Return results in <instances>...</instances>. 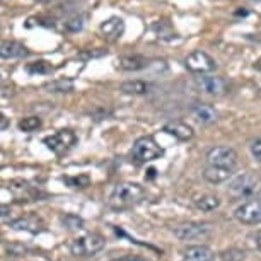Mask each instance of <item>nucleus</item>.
<instances>
[{
	"label": "nucleus",
	"mask_w": 261,
	"mask_h": 261,
	"mask_svg": "<svg viewBox=\"0 0 261 261\" xmlns=\"http://www.w3.org/2000/svg\"><path fill=\"white\" fill-rule=\"evenodd\" d=\"M145 198L144 186L139 183H120L115 186L110 196V205L113 208H128L140 203Z\"/></svg>",
	"instance_id": "f257e3e1"
},
{
	"label": "nucleus",
	"mask_w": 261,
	"mask_h": 261,
	"mask_svg": "<svg viewBox=\"0 0 261 261\" xmlns=\"http://www.w3.org/2000/svg\"><path fill=\"white\" fill-rule=\"evenodd\" d=\"M229 195L236 200H251L259 195L261 191V178L253 172H243L236 176L229 185Z\"/></svg>",
	"instance_id": "f03ea898"
},
{
	"label": "nucleus",
	"mask_w": 261,
	"mask_h": 261,
	"mask_svg": "<svg viewBox=\"0 0 261 261\" xmlns=\"http://www.w3.org/2000/svg\"><path fill=\"white\" fill-rule=\"evenodd\" d=\"M162 154L164 152H162L161 145L157 144L154 137H140V139H137L134 144V150H132V155L139 164H145V162L159 159Z\"/></svg>",
	"instance_id": "7ed1b4c3"
},
{
	"label": "nucleus",
	"mask_w": 261,
	"mask_h": 261,
	"mask_svg": "<svg viewBox=\"0 0 261 261\" xmlns=\"http://www.w3.org/2000/svg\"><path fill=\"white\" fill-rule=\"evenodd\" d=\"M106 241L101 234H84L81 238H75L70 244V253L75 256H94L105 248Z\"/></svg>",
	"instance_id": "20e7f679"
},
{
	"label": "nucleus",
	"mask_w": 261,
	"mask_h": 261,
	"mask_svg": "<svg viewBox=\"0 0 261 261\" xmlns=\"http://www.w3.org/2000/svg\"><path fill=\"white\" fill-rule=\"evenodd\" d=\"M206 166L234 171V167L238 166V154L230 147H214L206 154Z\"/></svg>",
	"instance_id": "39448f33"
},
{
	"label": "nucleus",
	"mask_w": 261,
	"mask_h": 261,
	"mask_svg": "<svg viewBox=\"0 0 261 261\" xmlns=\"http://www.w3.org/2000/svg\"><path fill=\"white\" fill-rule=\"evenodd\" d=\"M234 217L241 224L246 225L261 224V196H254V198L239 205L234 212Z\"/></svg>",
	"instance_id": "423d86ee"
},
{
	"label": "nucleus",
	"mask_w": 261,
	"mask_h": 261,
	"mask_svg": "<svg viewBox=\"0 0 261 261\" xmlns=\"http://www.w3.org/2000/svg\"><path fill=\"white\" fill-rule=\"evenodd\" d=\"M75 142H77V137L72 130H58L57 134L48 135L43 139V144L51 152H55L57 155H62V154H65L67 150H70Z\"/></svg>",
	"instance_id": "0eeeda50"
},
{
	"label": "nucleus",
	"mask_w": 261,
	"mask_h": 261,
	"mask_svg": "<svg viewBox=\"0 0 261 261\" xmlns=\"http://www.w3.org/2000/svg\"><path fill=\"white\" fill-rule=\"evenodd\" d=\"M185 65H186V68H188L190 72L200 73V75H203V73L214 72V70H215V67H217V63H215L214 58H212L210 55H206L205 51L196 50V51L190 53V55L186 57Z\"/></svg>",
	"instance_id": "6e6552de"
},
{
	"label": "nucleus",
	"mask_w": 261,
	"mask_h": 261,
	"mask_svg": "<svg viewBox=\"0 0 261 261\" xmlns=\"http://www.w3.org/2000/svg\"><path fill=\"white\" fill-rule=\"evenodd\" d=\"M196 86L203 92L212 96H222L224 92L227 91L225 81L220 77H198L196 79Z\"/></svg>",
	"instance_id": "1a4fd4ad"
},
{
	"label": "nucleus",
	"mask_w": 261,
	"mask_h": 261,
	"mask_svg": "<svg viewBox=\"0 0 261 261\" xmlns=\"http://www.w3.org/2000/svg\"><path fill=\"white\" fill-rule=\"evenodd\" d=\"M208 232H210V227L205 224H185L174 230V234L183 241L205 238V236H208Z\"/></svg>",
	"instance_id": "9d476101"
},
{
	"label": "nucleus",
	"mask_w": 261,
	"mask_h": 261,
	"mask_svg": "<svg viewBox=\"0 0 261 261\" xmlns=\"http://www.w3.org/2000/svg\"><path fill=\"white\" fill-rule=\"evenodd\" d=\"M11 227L17 229V230H26V232H31V234H38V232H43V230H45V224H43V220L38 219V217L26 215L17 220H12Z\"/></svg>",
	"instance_id": "9b49d317"
},
{
	"label": "nucleus",
	"mask_w": 261,
	"mask_h": 261,
	"mask_svg": "<svg viewBox=\"0 0 261 261\" xmlns=\"http://www.w3.org/2000/svg\"><path fill=\"white\" fill-rule=\"evenodd\" d=\"M101 33H102V36L106 39H110V41H116V39H120L123 36V33H125V22H123V19L120 17H110L108 21L101 24Z\"/></svg>",
	"instance_id": "f8f14e48"
},
{
	"label": "nucleus",
	"mask_w": 261,
	"mask_h": 261,
	"mask_svg": "<svg viewBox=\"0 0 261 261\" xmlns=\"http://www.w3.org/2000/svg\"><path fill=\"white\" fill-rule=\"evenodd\" d=\"M29 51L28 48L21 45L17 41H2V46H0V57L4 60H14V58H24L28 57Z\"/></svg>",
	"instance_id": "ddd939ff"
},
{
	"label": "nucleus",
	"mask_w": 261,
	"mask_h": 261,
	"mask_svg": "<svg viewBox=\"0 0 261 261\" xmlns=\"http://www.w3.org/2000/svg\"><path fill=\"white\" fill-rule=\"evenodd\" d=\"M214 253L210 248H206L203 244H196V246H188L185 249L183 261H214Z\"/></svg>",
	"instance_id": "4468645a"
},
{
	"label": "nucleus",
	"mask_w": 261,
	"mask_h": 261,
	"mask_svg": "<svg viewBox=\"0 0 261 261\" xmlns=\"http://www.w3.org/2000/svg\"><path fill=\"white\" fill-rule=\"evenodd\" d=\"M164 132L172 135V137H176V139L181 140V142L193 139V128H191L190 125H186V123H181V121L167 123V125L164 126Z\"/></svg>",
	"instance_id": "2eb2a0df"
},
{
	"label": "nucleus",
	"mask_w": 261,
	"mask_h": 261,
	"mask_svg": "<svg viewBox=\"0 0 261 261\" xmlns=\"http://www.w3.org/2000/svg\"><path fill=\"white\" fill-rule=\"evenodd\" d=\"M230 176H232V171H230V169H222V167L206 166L205 171H203V178L208 181V183H214V185L224 183V181H227Z\"/></svg>",
	"instance_id": "dca6fc26"
},
{
	"label": "nucleus",
	"mask_w": 261,
	"mask_h": 261,
	"mask_svg": "<svg viewBox=\"0 0 261 261\" xmlns=\"http://www.w3.org/2000/svg\"><path fill=\"white\" fill-rule=\"evenodd\" d=\"M120 68L121 70H128V72H137V70H142L149 65V62L145 60L144 57H121L120 60Z\"/></svg>",
	"instance_id": "f3484780"
},
{
	"label": "nucleus",
	"mask_w": 261,
	"mask_h": 261,
	"mask_svg": "<svg viewBox=\"0 0 261 261\" xmlns=\"http://www.w3.org/2000/svg\"><path fill=\"white\" fill-rule=\"evenodd\" d=\"M120 89L125 92V94H134V96H142L149 91V86L144 81H128L123 82L120 86Z\"/></svg>",
	"instance_id": "a211bd4d"
},
{
	"label": "nucleus",
	"mask_w": 261,
	"mask_h": 261,
	"mask_svg": "<svg viewBox=\"0 0 261 261\" xmlns=\"http://www.w3.org/2000/svg\"><path fill=\"white\" fill-rule=\"evenodd\" d=\"M26 70L31 73V75H36V73H39V75H46V73L53 72V67H51V63H48L45 60H38V62L28 63Z\"/></svg>",
	"instance_id": "6ab92c4d"
},
{
	"label": "nucleus",
	"mask_w": 261,
	"mask_h": 261,
	"mask_svg": "<svg viewBox=\"0 0 261 261\" xmlns=\"http://www.w3.org/2000/svg\"><path fill=\"white\" fill-rule=\"evenodd\" d=\"M193 115L198 121L201 123H208V121H214L217 118V113L214 108L210 106H196L193 110Z\"/></svg>",
	"instance_id": "aec40b11"
},
{
	"label": "nucleus",
	"mask_w": 261,
	"mask_h": 261,
	"mask_svg": "<svg viewBox=\"0 0 261 261\" xmlns=\"http://www.w3.org/2000/svg\"><path fill=\"white\" fill-rule=\"evenodd\" d=\"M19 130L26 132V134H31V132H36L39 126H41V120L38 116H28L24 120L19 121Z\"/></svg>",
	"instance_id": "412c9836"
},
{
	"label": "nucleus",
	"mask_w": 261,
	"mask_h": 261,
	"mask_svg": "<svg viewBox=\"0 0 261 261\" xmlns=\"http://www.w3.org/2000/svg\"><path fill=\"white\" fill-rule=\"evenodd\" d=\"M46 89H50V92H70L73 89V82L68 79H58V81L48 84Z\"/></svg>",
	"instance_id": "4be33fe9"
},
{
	"label": "nucleus",
	"mask_w": 261,
	"mask_h": 261,
	"mask_svg": "<svg viewBox=\"0 0 261 261\" xmlns=\"http://www.w3.org/2000/svg\"><path fill=\"white\" fill-rule=\"evenodd\" d=\"M219 205H220V200L217 198V196H212V195H206V196H203V198L196 200V206H198L200 210H203V212L215 210Z\"/></svg>",
	"instance_id": "5701e85b"
},
{
	"label": "nucleus",
	"mask_w": 261,
	"mask_h": 261,
	"mask_svg": "<svg viewBox=\"0 0 261 261\" xmlns=\"http://www.w3.org/2000/svg\"><path fill=\"white\" fill-rule=\"evenodd\" d=\"M63 181L70 185L72 188H86V186H89V183H91V179H89V176H87V174L75 176V178H65Z\"/></svg>",
	"instance_id": "b1692460"
},
{
	"label": "nucleus",
	"mask_w": 261,
	"mask_h": 261,
	"mask_svg": "<svg viewBox=\"0 0 261 261\" xmlns=\"http://www.w3.org/2000/svg\"><path fill=\"white\" fill-rule=\"evenodd\" d=\"M62 222L65 224V227H68V229H82V225H84V220L79 219L77 215L62 217Z\"/></svg>",
	"instance_id": "393cba45"
},
{
	"label": "nucleus",
	"mask_w": 261,
	"mask_h": 261,
	"mask_svg": "<svg viewBox=\"0 0 261 261\" xmlns=\"http://www.w3.org/2000/svg\"><path fill=\"white\" fill-rule=\"evenodd\" d=\"M82 28H84V19L82 17H73L68 22H65V29H67V31H70V33L82 31Z\"/></svg>",
	"instance_id": "a878e982"
},
{
	"label": "nucleus",
	"mask_w": 261,
	"mask_h": 261,
	"mask_svg": "<svg viewBox=\"0 0 261 261\" xmlns=\"http://www.w3.org/2000/svg\"><path fill=\"white\" fill-rule=\"evenodd\" d=\"M251 152H253V155L261 162V139H258L253 144V147H251Z\"/></svg>",
	"instance_id": "bb28decb"
},
{
	"label": "nucleus",
	"mask_w": 261,
	"mask_h": 261,
	"mask_svg": "<svg viewBox=\"0 0 261 261\" xmlns=\"http://www.w3.org/2000/svg\"><path fill=\"white\" fill-rule=\"evenodd\" d=\"M113 261H147V259L140 258V256H123V258H116Z\"/></svg>",
	"instance_id": "cd10ccee"
},
{
	"label": "nucleus",
	"mask_w": 261,
	"mask_h": 261,
	"mask_svg": "<svg viewBox=\"0 0 261 261\" xmlns=\"http://www.w3.org/2000/svg\"><path fill=\"white\" fill-rule=\"evenodd\" d=\"M101 55H105V51H89V53H81V57H87V58H91V57H101Z\"/></svg>",
	"instance_id": "c85d7f7f"
},
{
	"label": "nucleus",
	"mask_w": 261,
	"mask_h": 261,
	"mask_svg": "<svg viewBox=\"0 0 261 261\" xmlns=\"http://www.w3.org/2000/svg\"><path fill=\"white\" fill-rule=\"evenodd\" d=\"M256 246L261 251V230H258V234H256Z\"/></svg>",
	"instance_id": "c756f323"
},
{
	"label": "nucleus",
	"mask_w": 261,
	"mask_h": 261,
	"mask_svg": "<svg viewBox=\"0 0 261 261\" xmlns=\"http://www.w3.org/2000/svg\"><path fill=\"white\" fill-rule=\"evenodd\" d=\"M7 128V120H6V116L2 115V130H6Z\"/></svg>",
	"instance_id": "7c9ffc66"
}]
</instances>
